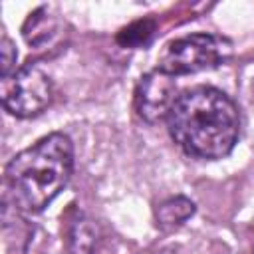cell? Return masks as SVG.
I'll use <instances>...</instances> for the list:
<instances>
[{"instance_id": "cell-1", "label": "cell", "mask_w": 254, "mask_h": 254, "mask_svg": "<svg viewBox=\"0 0 254 254\" xmlns=\"http://www.w3.org/2000/svg\"><path fill=\"white\" fill-rule=\"evenodd\" d=\"M167 125L173 141L187 155L214 161L234 149L240 133V113L224 91L196 85L177 95Z\"/></svg>"}, {"instance_id": "cell-2", "label": "cell", "mask_w": 254, "mask_h": 254, "mask_svg": "<svg viewBox=\"0 0 254 254\" xmlns=\"http://www.w3.org/2000/svg\"><path fill=\"white\" fill-rule=\"evenodd\" d=\"M73 171V143L50 133L20 151L4 169V202L20 212L44 210L67 185Z\"/></svg>"}, {"instance_id": "cell-3", "label": "cell", "mask_w": 254, "mask_h": 254, "mask_svg": "<svg viewBox=\"0 0 254 254\" xmlns=\"http://www.w3.org/2000/svg\"><path fill=\"white\" fill-rule=\"evenodd\" d=\"M232 56V42L216 34H190L169 42L159 56L157 69L169 75H187L212 69Z\"/></svg>"}, {"instance_id": "cell-4", "label": "cell", "mask_w": 254, "mask_h": 254, "mask_svg": "<svg viewBox=\"0 0 254 254\" xmlns=\"http://www.w3.org/2000/svg\"><path fill=\"white\" fill-rule=\"evenodd\" d=\"M0 95L2 105L10 115L28 119L40 115L52 103L54 87L52 79L40 65L26 64L2 77Z\"/></svg>"}, {"instance_id": "cell-5", "label": "cell", "mask_w": 254, "mask_h": 254, "mask_svg": "<svg viewBox=\"0 0 254 254\" xmlns=\"http://www.w3.org/2000/svg\"><path fill=\"white\" fill-rule=\"evenodd\" d=\"M175 93H177V83H175L173 75H169L161 69H153V71L145 73L135 87L137 115L147 123H159V121L167 119V115L177 99Z\"/></svg>"}, {"instance_id": "cell-6", "label": "cell", "mask_w": 254, "mask_h": 254, "mask_svg": "<svg viewBox=\"0 0 254 254\" xmlns=\"http://www.w3.org/2000/svg\"><path fill=\"white\" fill-rule=\"evenodd\" d=\"M62 30L64 22L60 14L52 6H40L28 14L22 26V36L34 50H48L62 38Z\"/></svg>"}, {"instance_id": "cell-7", "label": "cell", "mask_w": 254, "mask_h": 254, "mask_svg": "<svg viewBox=\"0 0 254 254\" xmlns=\"http://www.w3.org/2000/svg\"><path fill=\"white\" fill-rule=\"evenodd\" d=\"M65 242L69 254H97L101 242L99 226L85 214H75L67 224Z\"/></svg>"}, {"instance_id": "cell-8", "label": "cell", "mask_w": 254, "mask_h": 254, "mask_svg": "<svg viewBox=\"0 0 254 254\" xmlns=\"http://www.w3.org/2000/svg\"><path fill=\"white\" fill-rule=\"evenodd\" d=\"M194 214V202L187 196H171L155 208V220L161 230H175Z\"/></svg>"}, {"instance_id": "cell-9", "label": "cell", "mask_w": 254, "mask_h": 254, "mask_svg": "<svg viewBox=\"0 0 254 254\" xmlns=\"http://www.w3.org/2000/svg\"><path fill=\"white\" fill-rule=\"evenodd\" d=\"M155 32H157V22L153 18H143V20H135L129 26L121 28L115 40L121 48H143L151 42Z\"/></svg>"}, {"instance_id": "cell-10", "label": "cell", "mask_w": 254, "mask_h": 254, "mask_svg": "<svg viewBox=\"0 0 254 254\" xmlns=\"http://www.w3.org/2000/svg\"><path fill=\"white\" fill-rule=\"evenodd\" d=\"M0 52H2V65H0V73H2V77H6V75H10L12 71H16V58H18L16 46H14V42H12L8 36H2Z\"/></svg>"}]
</instances>
